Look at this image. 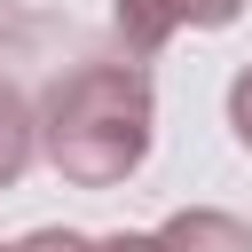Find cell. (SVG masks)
Masks as SVG:
<instances>
[{
  "label": "cell",
  "mask_w": 252,
  "mask_h": 252,
  "mask_svg": "<svg viewBox=\"0 0 252 252\" xmlns=\"http://www.w3.org/2000/svg\"><path fill=\"white\" fill-rule=\"evenodd\" d=\"M236 16H244V0H110V32L134 63H150L173 32H220Z\"/></svg>",
  "instance_id": "7a4b0ae2"
},
{
  "label": "cell",
  "mask_w": 252,
  "mask_h": 252,
  "mask_svg": "<svg viewBox=\"0 0 252 252\" xmlns=\"http://www.w3.org/2000/svg\"><path fill=\"white\" fill-rule=\"evenodd\" d=\"M0 252H16V244H0Z\"/></svg>",
  "instance_id": "ba28073f"
},
{
  "label": "cell",
  "mask_w": 252,
  "mask_h": 252,
  "mask_svg": "<svg viewBox=\"0 0 252 252\" xmlns=\"http://www.w3.org/2000/svg\"><path fill=\"white\" fill-rule=\"evenodd\" d=\"M39 158V102L0 71V189H16Z\"/></svg>",
  "instance_id": "277c9868"
},
{
  "label": "cell",
  "mask_w": 252,
  "mask_h": 252,
  "mask_svg": "<svg viewBox=\"0 0 252 252\" xmlns=\"http://www.w3.org/2000/svg\"><path fill=\"white\" fill-rule=\"evenodd\" d=\"M228 134H236V142L252 150V63H244V71L228 79Z\"/></svg>",
  "instance_id": "5b68a950"
},
{
  "label": "cell",
  "mask_w": 252,
  "mask_h": 252,
  "mask_svg": "<svg viewBox=\"0 0 252 252\" xmlns=\"http://www.w3.org/2000/svg\"><path fill=\"white\" fill-rule=\"evenodd\" d=\"M94 252H158L150 228H118V236H94Z\"/></svg>",
  "instance_id": "52a82bcc"
},
{
  "label": "cell",
  "mask_w": 252,
  "mask_h": 252,
  "mask_svg": "<svg viewBox=\"0 0 252 252\" xmlns=\"http://www.w3.org/2000/svg\"><path fill=\"white\" fill-rule=\"evenodd\" d=\"M150 244L158 252H252V228L236 213H220V205H181V213H165L150 228Z\"/></svg>",
  "instance_id": "3957f363"
},
{
  "label": "cell",
  "mask_w": 252,
  "mask_h": 252,
  "mask_svg": "<svg viewBox=\"0 0 252 252\" xmlns=\"http://www.w3.org/2000/svg\"><path fill=\"white\" fill-rule=\"evenodd\" d=\"M39 102V158L71 181V189H118L158 134V87L150 63L118 55H71L47 71Z\"/></svg>",
  "instance_id": "6da1fadb"
},
{
  "label": "cell",
  "mask_w": 252,
  "mask_h": 252,
  "mask_svg": "<svg viewBox=\"0 0 252 252\" xmlns=\"http://www.w3.org/2000/svg\"><path fill=\"white\" fill-rule=\"evenodd\" d=\"M16 252H94V236H79V228H32Z\"/></svg>",
  "instance_id": "8992f818"
}]
</instances>
